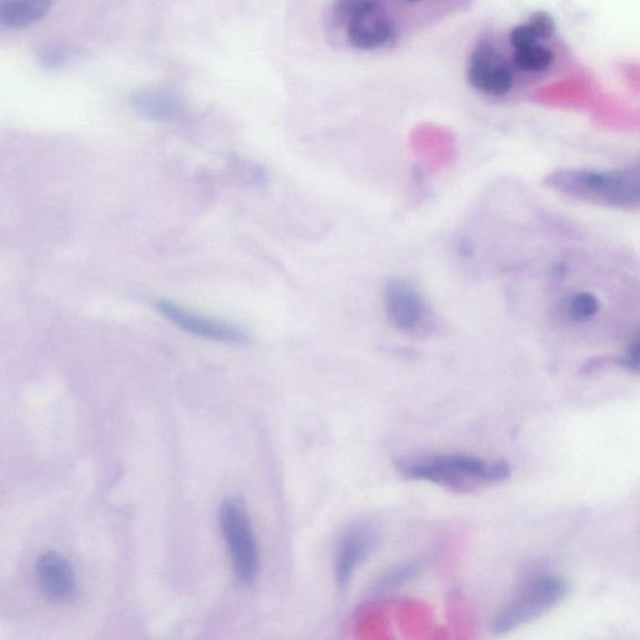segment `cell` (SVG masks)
<instances>
[{
	"instance_id": "3957f363",
	"label": "cell",
	"mask_w": 640,
	"mask_h": 640,
	"mask_svg": "<svg viewBox=\"0 0 640 640\" xmlns=\"http://www.w3.org/2000/svg\"><path fill=\"white\" fill-rule=\"evenodd\" d=\"M569 584L557 574L535 575L499 610L492 632L503 635L542 618L567 597Z\"/></svg>"
},
{
	"instance_id": "4fadbf2b",
	"label": "cell",
	"mask_w": 640,
	"mask_h": 640,
	"mask_svg": "<svg viewBox=\"0 0 640 640\" xmlns=\"http://www.w3.org/2000/svg\"><path fill=\"white\" fill-rule=\"evenodd\" d=\"M37 20L38 15L25 0H0V24L22 28Z\"/></svg>"
},
{
	"instance_id": "9a60e30c",
	"label": "cell",
	"mask_w": 640,
	"mask_h": 640,
	"mask_svg": "<svg viewBox=\"0 0 640 640\" xmlns=\"http://www.w3.org/2000/svg\"><path fill=\"white\" fill-rule=\"evenodd\" d=\"M422 569V565L417 562L404 563L398 565V567L389 570L385 573L377 583V590L385 592V590L402 587L403 584H407L410 580L417 577Z\"/></svg>"
},
{
	"instance_id": "8fae6325",
	"label": "cell",
	"mask_w": 640,
	"mask_h": 640,
	"mask_svg": "<svg viewBox=\"0 0 640 640\" xmlns=\"http://www.w3.org/2000/svg\"><path fill=\"white\" fill-rule=\"evenodd\" d=\"M133 107L144 118L155 122H170L183 112L182 103L173 95L162 92H143L135 95Z\"/></svg>"
},
{
	"instance_id": "5b68a950",
	"label": "cell",
	"mask_w": 640,
	"mask_h": 640,
	"mask_svg": "<svg viewBox=\"0 0 640 640\" xmlns=\"http://www.w3.org/2000/svg\"><path fill=\"white\" fill-rule=\"evenodd\" d=\"M337 13L355 48L375 50L394 37V27L380 0H338Z\"/></svg>"
},
{
	"instance_id": "5bb4252c",
	"label": "cell",
	"mask_w": 640,
	"mask_h": 640,
	"mask_svg": "<svg viewBox=\"0 0 640 640\" xmlns=\"http://www.w3.org/2000/svg\"><path fill=\"white\" fill-rule=\"evenodd\" d=\"M565 313L575 322H585L597 314L599 310L598 299L589 293H578L568 298L564 305Z\"/></svg>"
},
{
	"instance_id": "52a82bcc",
	"label": "cell",
	"mask_w": 640,
	"mask_h": 640,
	"mask_svg": "<svg viewBox=\"0 0 640 640\" xmlns=\"http://www.w3.org/2000/svg\"><path fill=\"white\" fill-rule=\"evenodd\" d=\"M154 305L170 323L177 325L184 332L195 335V337L227 344L247 342V334L242 329L235 327L234 324L190 312V310L165 299L157 300Z\"/></svg>"
},
{
	"instance_id": "9c48e42d",
	"label": "cell",
	"mask_w": 640,
	"mask_h": 640,
	"mask_svg": "<svg viewBox=\"0 0 640 640\" xmlns=\"http://www.w3.org/2000/svg\"><path fill=\"white\" fill-rule=\"evenodd\" d=\"M385 308L390 322L402 332H417L428 319V307L422 295L402 280L388 285Z\"/></svg>"
},
{
	"instance_id": "6da1fadb",
	"label": "cell",
	"mask_w": 640,
	"mask_h": 640,
	"mask_svg": "<svg viewBox=\"0 0 640 640\" xmlns=\"http://www.w3.org/2000/svg\"><path fill=\"white\" fill-rule=\"evenodd\" d=\"M394 465L405 478L424 480L459 493L504 482L512 474V467L507 460L490 462L475 455L460 453L397 459Z\"/></svg>"
},
{
	"instance_id": "ba28073f",
	"label": "cell",
	"mask_w": 640,
	"mask_h": 640,
	"mask_svg": "<svg viewBox=\"0 0 640 640\" xmlns=\"http://www.w3.org/2000/svg\"><path fill=\"white\" fill-rule=\"evenodd\" d=\"M378 543V529L365 520L355 522L345 530L335 565V577L339 585H345L352 579L355 570L373 554Z\"/></svg>"
},
{
	"instance_id": "30bf717a",
	"label": "cell",
	"mask_w": 640,
	"mask_h": 640,
	"mask_svg": "<svg viewBox=\"0 0 640 640\" xmlns=\"http://www.w3.org/2000/svg\"><path fill=\"white\" fill-rule=\"evenodd\" d=\"M40 589L53 602H67L77 592L72 565L62 555L44 554L37 565Z\"/></svg>"
},
{
	"instance_id": "e0dca14e",
	"label": "cell",
	"mask_w": 640,
	"mask_h": 640,
	"mask_svg": "<svg viewBox=\"0 0 640 640\" xmlns=\"http://www.w3.org/2000/svg\"><path fill=\"white\" fill-rule=\"evenodd\" d=\"M25 2L30 5V8L38 15V18L42 19L52 8L54 0H25Z\"/></svg>"
},
{
	"instance_id": "277c9868",
	"label": "cell",
	"mask_w": 640,
	"mask_h": 640,
	"mask_svg": "<svg viewBox=\"0 0 640 640\" xmlns=\"http://www.w3.org/2000/svg\"><path fill=\"white\" fill-rule=\"evenodd\" d=\"M219 523L235 575L240 583L252 584L259 572V552L244 500L238 495L225 498L219 509Z\"/></svg>"
},
{
	"instance_id": "8992f818",
	"label": "cell",
	"mask_w": 640,
	"mask_h": 640,
	"mask_svg": "<svg viewBox=\"0 0 640 640\" xmlns=\"http://www.w3.org/2000/svg\"><path fill=\"white\" fill-rule=\"evenodd\" d=\"M468 80L480 93L492 97H503L513 88L510 65L488 42L479 43L470 55Z\"/></svg>"
},
{
	"instance_id": "7c38bea8",
	"label": "cell",
	"mask_w": 640,
	"mask_h": 640,
	"mask_svg": "<svg viewBox=\"0 0 640 640\" xmlns=\"http://www.w3.org/2000/svg\"><path fill=\"white\" fill-rule=\"evenodd\" d=\"M554 62L552 50L542 44L528 45V47L515 49L514 67L523 73H542Z\"/></svg>"
},
{
	"instance_id": "7a4b0ae2",
	"label": "cell",
	"mask_w": 640,
	"mask_h": 640,
	"mask_svg": "<svg viewBox=\"0 0 640 640\" xmlns=\"http://www.w3.org/2000/svg\"><path fill=\"white\" fill-rule=\"evenodd\" d=\"M550 187L590 203L632 209L639 205L637 169L563 170L550 175Z\"/></svg>"
},
{
	"instance_id": "ac0fdd59",
	"label": "cell",
	"mask_w": 640,
	"mask_h": 640,
	"mask_svg": "<svg viewBox=\"0 0 640 640\" xmlns=\"http://www.w3.org/2000/svg\"><path fill=\"white\" fill-rule=\"evenodd\" d=\"M407 2H410V3H417V2H420V0H407Z\"/></svg>"
},
{
	"instance_id": "2e32d148",
	"label": "cell",
	"mask_w": 640,
	"mask_h": 640,
	"mask_svg": "<svg viewBox=\"0 0 640 640\" xmlns=\"http://www.w3.org/2000/svg\"><path fill=\"white\" fill-rule=\"evenodd\" d=\"M540 35L530 22L518 25L509 35V42L514 49H520L539 43Z\"/></svg>"
}]
</instances>
